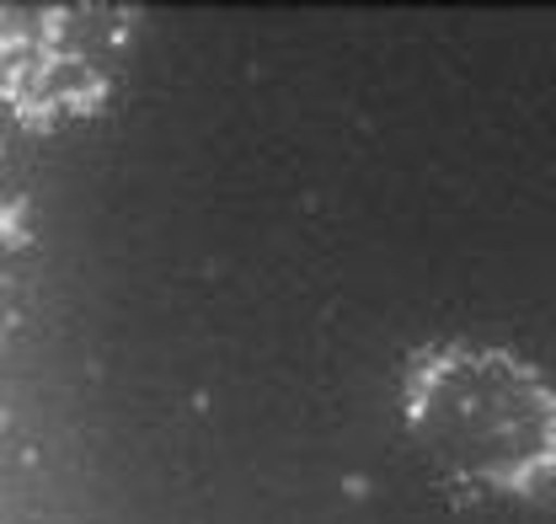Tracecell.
Here are the masks:
<instances>
[{
    "label": "cell",
    "instance_id": "cell-1",
    "mask_svg": "<svg viewBox=\"0 0 556 524\" xmlns=\"http://www.w3.org/2000/svg\"><path fill=\"white\" fill-rule=\"evenodd\" d=\"M396 412L417 465L455 503L556 509V380L525 353L433 337L402 364Z\"/></svg>",
    "mask_w": 556,
    "mask_h": 524
}]
</instances>
